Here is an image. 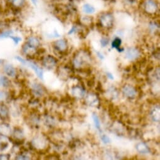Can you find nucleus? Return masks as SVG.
I'll list each match as a JSON object with an SVG mask.
<instances>
[{"label":"nucleus","instance_id":"1","mask_svg":"<svg viewBox=\"0 0 160 160\" xmlns=\"http://www.w3.org/2000/svg\"><path fill=\"white\" fill-rule=\"evenodd\" d=\"M143 12L148 15H156L159 11V3L156 0H143L140 2Z\"/></svg>","mask_w":160,"mask_h":160},{"label":"nucleus","instance_id":"2","mask_svg":"<svg viewBox=\"0 0 160 160\" xmlns=\"http://www.w3.org/2000/svg\"><path fill=\"white\" fill-rule=\"evenodd\" d=\"M5 5L12 12L21 10L26 6V0H3Z\"/></svg>","mask_w":160,"mask_h":160},{"label":"nucleus","instance_id":"3","mask_svg":"<svg viewBox=\"0 0 160 160\" xmlns=\"http://www.w3.org/2000/svg\"><path fill=\"white\" fill-rule=\"evenodd\" d=\"M99 22L101 27L106 28H110L112 27L114 23V17L111 13H103L99 17Z\"/></svg>","mask_w":160,"mask_h":160},{"label":"nucleus","instance_id":"4","mask_svg":"<svg viewBox=\"0 0 160 160\" xmlns=\"http://www.w3.org/2000/svg\"><path fill=\"white\" fill-rule=\"evenodd\" d=\"M22 50L23 53L28 57H32V56L35 55V54L37 52L36 48H34V47L30 46L27 42L23 44V45L22 46Z\"/></svg>","mask_w":160,"mask_h":160},{"label":"nucleus","instance_id":"5","mask_svg":"<svg viewBox=\"0 0 160 160\" xmlns=\"http://www.w3.org/2000/svg\"><path fill=\"white\" fill-rule=\"evenodd\" d=\"M0 134L8 138L11 136L12 134V128L6 122H3L0 124Z\"/></svg>","mask_w":160,"mask_h":160},{"label":"nucleus","instance_id":"6","mask_svg":"<svg viewBox=\"0 0 160 160\" xmlns=\"http://www.w3.org/2000/svg\"><path fill=\"white\" fill-rule=\"evenodd\" d=\"M3 70L4 73L8 77H14L17 75V70L16 68L11 64L7 63L3 65Z\"/></svg>","mask_w":160,"mask_h":160},{"label":"nucleus","instance_id":"7","mask_svg":"<svg viewBox=\"0 0 160 160\" xmlns=\"http://www.w3.org/2000/svg\"><path fill=\"white\" fill-rule=\"evenodd\" d=\"M9 118V109L3 103L0 104V119L5 121Z\"/></svg>","mask_w":160,"mask_h":160},{"label":"nucleus","instance_id":"8","mask_svg":"<svg viewBox=\"0 0 160 160\" xmlns=\"http://www.w3.org/2000/svg\"><path fill=\"white\" fill-rule=\"evenodd\" d=\"M56 63H57V61L55 58L50 55H48L45 57L43 60V65L48 68L53 67L56 65Z\"/></svg>","mask_w":160,"mask_h":160},{"label":"nucleus","instance_id":"9","mask_svg":"<svg viewBox=\"0 0 160 160\" xmlns=\"http://www.w3.org/2000/svg\"><path fill=\"white\" fill-rule=\"evenodd\" d=\"M139 55V52L134 47L129 48L127 50L126 52V56L127 58L129 60H134L138 58Z\"/></svg>","mask_w":160,"mask_h":160},{"label":"nucleus","instance_id":"10","mask_svg":"<svg viewBox=\"0 0 160 160\" xmlns=\"http://www.w3.org/2000/svg\"><path fill=\"white\" fill-rule=\"evenodd\" d=\"M122 92L124 94L130 98H133L136 95V91L134 88L130 86H126L122 89Z\"/></svg>","mask_w":160,"mask_h":160},{"label":"nucleus","instance_id":"11","mask_svg":"<svg viewBox=\"0 0 160 160\" xmlns=\"http://www.w3.org/2000/svg\"><path fill=\"white\" fill-rule=\"evenodd\" d=\"M26 64H27L30 67H31L34 70L35 73L40 79L42 80L43 79V70L41 69V68H40L37 65H36L33 62H28V63L27 62Z\"/></svg>","mask_w":160,"mask_h":160},{"label":"nucleus","instance_id":"12","mask_svg":"<svg viewBox=\"0 0 160 160\" xmlns=\"http://www.w3.org/2000/svg\"><path fill=\"white\" fill-rule=\"evenodd\" d=\"M13 136L15 139V141L19 142V141H22V139L24 136V134L23 131L20 128H16L14 129L13 131Z\"/></svg>","mask_w":160,"mask_h":160},{"label":"nucleus","instance_id":"13","mask_svg":"<svg viewBox=\"0 0 160 160\" xmlns=\"http://www.w3.org/2000/svg\"><path fill=\"white\" fill-rule=\"evenodd\" d=\"M54 47L59 51H64L67 48V43L65 40L61 39L56 41L54 43Z\"/></svg>","mask_w":160,"mask_h":160},{"label":"nucleus","instance_id":"14","mask_svg":"<svg viewBox=\"0 0 160 160\" xmlns=\"http://www.w3.org/2000/svg\"><path fill=\"white\" fill-rule=\"evenodd\" d=\"M27 43L30 46L37 48L40 45V42L37 37L31 36L27 39Z\"/></svg>","mask_w":160,"mask_h":160},{"label":"nucleus","instance_id":"15","mask_svg":"<svg viewBox=\"0 0 160 160\" xmlns=\"http://www.w3.org/2000/svg\"><path fill=\"white\" fill-rule=\"evenodd\" d=\"M32 92L35 95L41 96L43 94V89L42 86L37 83H34L32 85Z\"/></svg>","mask_w":160,"mask_h":160},{"label":"nucleus","instance_id":"16","mask_svg":"<svg viewBox=\"0 0 160 160\" xmlns=\"http://www.w3.org/2000/svg\"><path fill=\"white\" fill-rule=\"evenodd\" d=\"M86 102L89 106H95L98 104V99L95 94H90L88 96V97L86 98Z\"/></svg>","mask_w":160,"mask_h":160},{"label":"nucleus","instance_id":"17","mask_svg":"<svg viewBox=\"0 0 160 160\" xmlns=\"http://www.w3.org/2000/svg\"><path fill=\"white\" fill-rule=\"evenodd\" d=\"M12 83L10 80L6 76H0V87L8 88L10 87Z\"/></svg>","mask_w":160,"mask_h":160},{"label":"nucleus","instance_id":"18","mask_svg":"<svg viewBox=\"0 0 160 160\" xmlns=\"http://www.w3.org/2000/svg\"><path fill=\"white\" fill-rule=\"evenodd\" d=\"M7 141L8 137L0 134V150L4 151L8 148V143Z\"/></svg>","mask_w":160,"mask_h":160},{"label":"nucleus","instance_id":"19","mask_svg":"<svg viewBox=\"0 0 160 160\" xmlns=\"http://www.w3.org/2000/svg\"><path fill=\"white\" fill-rule=\"evenodd\" d=\"M82 11L86 14L91 15V14H93L95 13L96 9L92 5H91L89 3H86L82 7Z\"/></svg>","mask_w":160,"mask_h":160},{"label":"nucleus","instance_id":"20","mask_svg":"<svg viewBox=\"0 0 160 160\" xmlns=\"http://www.w3.org/2000/svg\"><path fill=\"white\" fill-rule=\"evenodd\" d=\"M137 150L141 153H148L149 152V149L148 147L143 142H140L136 146Z\"/></svg>","mask_w":160,"mask_h":160},{"label":"nucleus","instance_id":"21","mask_svg":"<svg viewBox=\"0 0 160 160\" xmlns=\"http://www.w3.org/2000/svg\"><path fill=\"white\" fill-rule=\"evenodd\" d=\"M13 33H14L13 30L9 28L8 30H6L2 32H0V38L1 39L9 38L10 36L13 35Z\"/></svg>","mask_w":160,"mask_h":160},{"label":"nucleus","instance_id":"22","mask_svg":"<svg viewBox=\"0 0 160 160\" xmlns=\"http://www.w3.org/2000/svg\"><path fill=\"white\" fill-rule=\"evenodd\" d=\"M72 93H73V95L75 97L81 98L84 95L85 92H84V91L81 88L77 87V88H75L74 89H73Z\"/></svg>","mask_w":160,"mask_h":160},{"label":"nucleus","instance_id":"23","mask_svg":"<svg viewBox=\"0 0 160 160\" xmlns=\"http://www.w3.org/2000/svg\"><path fill=\"white\" fill-rule=\"evenodd\" d=\"M10 23L9 21L6 20H0V32L10 28Z\"/></svg>","mask_w":160,"mask_h":160},{"label":"nucleus","instance_id":"24","mask_svg":"<svg viewBox=\"0 0 160 160\" xmlns=\"http://www.w3.org/2000/svg\"><path fill=\"white\" fill-rule=\"evenodd\" d=\"M9 98V94L5 91H0V102L3 103Z\"/></svg>","mask_w":160,"mask_h":160},{"label":"nucleus","instance_id":"25","mask_svg":"<svg viewBox=\"0 0 160 160\" xmlns=\"http://www.w3.org/2000/svg\"><path fill=\"white\" fill-rule=\"evenodd\" d=\"M121 43H122L121 40L119 38L116 37L114 38V40L112 42V47L116 48V50H118L119 48H120Z\"/></svg>","mask_w":160,"mask_h":160},{"label":"nucleus","instance_id":"26","mask_svg":"<svg viewBox=\"0 0 160 160\" xmlns=\"http://www.w3.org/2000/svg\"><path fill=\"white\" fill-rule=\"evenodd\" d=\"M126 6H135L139 3V0H122Z\"/></svg>","mask_w":160,"mask_h":160},{"label":"nucleus","instance_id":"27","mask_svg":"<svg viewBox=\"0 0 160 160\" xmlns=\"http://www.w3.org/2000/svg\"><path fill=\"white\" fill-rule=\"evenodd\" d=\"M92 119H93V120H94V122L96 128L97 129H99L100 128H101V123H100L99 119L98 116L96 114H92Z\"/></svg>","mask_w":160,"mask_h":160},{"label":"nucleus","instance_id":"28","mask_svg":"<svg viewBox=\"0 0 160 160\" xmlns=\"http://www.w3.org/2000/svg\"><path fill=\"white\" fill-rule=\"evenodd\" d=\"M82 21L85 25H90L92 23V18L91 17H89V16H86L82 18Z\"/></svg>","mask_w":160,"mask_h":160},{"label":"nucleus","instance_id":"29","mask_svg":"<svg viewBox=\"0 0 160 160\" xmlns=\"http://www.w3.org/2000/svg\"><path fill=\"white\" fill-rule=\"evenodd\" d=\"M31 158L25 153L23 152V153H20L17 156V157H15V159H18V160H21V159H30Z\"/></svg>","mask_w":160,"mask_h":160},{"label":"nucleus","instance_id":"30","mask_svg":"<svg viewBox=\"0 0 160 160\" xmlns=\"http://www.w3.org/2000/svg\"><path fill=\"white\" fill-rule=\"evenodd\" d=\"M11 40H12V41L13 42L14 44L15 45H18V43L22 41V38L18 36H14V35H12L10 37V38Z\"/></svg>","mask_w":160,"mask_h":160},{"label":"nucleus","instance_id":"31","mask_svg":"<svg viewBox=\"0 0 160 160\" xmlns=\"http://www.w3.org/2000/svg\"><path fill=\"white\" fill-rule=\"evenodd\" d=\"M10 158V155L9 154L2 153L0 154V160H8Z\"/></svg>","mask_w":160,"mask_h":160},{"label":"nucleus","instance_id":"32","mask_svg":"<svg viewBox=\"0 0 160 160\" xmlns=\"http://www.w3.org/2000/svg\"><path fill=\"white\" fill-rule=\"evenodd\" d=\"M101 140L102 141V142L105 144H108L109 142H111V139L110 138L107 136L106 135H103L102 137H101Z\"/></svg>","mask_w":160,"mask_h":160},{"label":"nucleus","instance_id":"33","mask_svg":"<svg viewBox=\"0 0 160 160\" xmlns=\"http://www.w3.org/2000/svg\"><path fill=\"white\" fill-rule=\"evenodd\" d=\"M108 43H109V40L107 38H102L101 40V44L102 47H106L108 44Z\"/></svg>","mask_w":160,"mask_h":160},{"label":"nucleus","instance_id":"34","mask_svg":"<svg viewBox=\"0 0 160 160\" xmlns=\"http://www.w3.org/2000/svg\"><path fill=\"white\" fill-rule=\"evenodd\" d=\"M77 30V26L74 25V26H73L72 28L70 30V31L68 32V35H71V34L73 33L74 32H76Z\"/></svg>","mask_w":160,"mask_h":160},{"label":"nucleus","instance_id":"35","mask_svg":"<svg viewBox=\"0 0 160 160\" xmlns=\"http://www.w3.org/2000/svg\"><path fill=\"white\" fill-rule=\"evenodd\" d=\"M15 59L18 60L20 62H21L22 63H23V64H24V65H26V63H27L26 60H25L23 58H22V57H20V56H17V57H15Z\"/></svg>","mask_w":160,"mask_h":160},{"label":"nucleus","instance_id":"36","mask_svg":"<svg viewBox=\"0 0 160 160\" xmlns=\"http://www.w3.org/2000/svg\"><path fill=\"white\" fill-rule=\"evenodd\" d=\"M107 76L108 77V78H109L111 80H113L114 79V77L112 75V74L111 73H109V72H108L107 73Z\"/></svg>","mask_w":160,"mask_h":160},{"label":"nucleus","instance_id":"37","mask_svg":"<svg viewBox=\"0 0 160 160\" xmlns=\"http://www.w3.org/2000/svg\"><path fill=\"white\" fill-rule=\"evenodd\" d=\"M30 1L31 2V3L35 5V6H37V3H38V0H30Z\"/></svg>","mask_w":160,"mask_h":160},{"label":"nucleus","instance_id":"38","mask_svg":"<svg viewBox=\"0 0 160 160\" xmlns=\"http://www.w3.org/2000/svg\"><path fill=\"white\" fill-rule=\"evenodd\" d=\"M97 54H98V57L101 58V59H104V56L101 53H99V52H97Z\"/></svg>","mask_w":160,"mask_h":160},{"label":"nucleus","instance_id":"39","mask_svg":"<svg viewBox=\"0 0 160 160\" xmlns=\"http://www.w3.org/2000/svg\"><path fill=\"white\" fill-rule=\"evenodd\" d=\"M5 63V60L0 59V65H2Z\"/></svg>","mask_w":160,"mask_h":160},{"label":"nucleus","instance_id":"40","mask_svg":"<svg viewBox=\"0 0 160 160\" xmlns=\"http://www.w3.org/2000/svg\"><path fill=\"white\" fill-rule=\"evenodd\" d=\"M70 1H72V2H77V1H79V0H70Z\"/></svg>","mask_w":160,"mask_h":160}]
</instances>
